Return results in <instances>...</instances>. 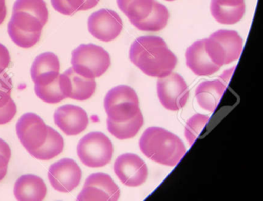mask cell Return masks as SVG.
I'll list each match as a JSON object with an SVG mask.
<instances>
[{
    "mask_svg": "<svg viewBox=\"0 0 263 201\" xmlns=\"http://www.w3.org/2000/svg\"><path fill=\"white\" fill-rule=\"evenodd\" d=\"M130 59L144 74L156 78L168 76L178 62L165 41L155 36L135 39L130 47Z\"/></svg>",
    "mask_w": 263,
    "mask_h": 201,
    "instance_id": "1",
    "label": "cell"
},
{
    "mask_svg": "<svg viewBox=\"0 0 263 201\" xmlns=\"http://www.w3.org/2000/svg\"><path fill=\"white\" fill-rule=\"evenodd\" d=\"M139 147L149 159L168 167H175L186 153L182 140L161 127L147 128L140 139Z\"/></svg>",
    "mask_w": 263,
    "mask_h": 201,
    "instance_id": "2",
    "label": "cell"
},
{
    "mask_svg": "<svg viewBox=\"0 0 263 201\" xmlns=\"http://www.w3.org/2000/svg\"><path fill=\"white\" fill-rule=\"evenodd\" d=\"M242 47V39L235 30H218L204 39L208 56L220 67L239 59Z\"/></svg>",
    "mask_w": 263,
    "mask_h": 201,
    "instance_id": "3",
    "label": "cell"
},
{
    "mask_svg": "<svg viewBox=\"0 0 263 201\" xmlns=\"http://www.w3.org/2000/svg\"><path fill=\"white\" fill-rule=\"evenodd\" d=\"M72 68L78 74L90 79L100 77L110 66L109 53L95 44H81L72 52Z\"/></svg>",
    "mask_w": 263,
    "mask_h": 201,
    "instance_id": "4",
    "label": "cell"
},
{
    "mask_svg": "<svg viewBox=\"0 0 263 201\" xmlns=\"http://www.w3.org/2000/svg\"><path fill=\"white\" fill-rule=\"evenodd\" d=\"M107 118L115 122L132 119L140 111L139 99L132 87L120 85L109 90L104 99Z\"/></svg>",
    "mask_w": 263,
    "mask_h": 201,
    "instance_id": "5",
    "label": "cell"
},
{
    "mask_svg": "<svg viewBox=\"0 0 263 201\" xmlns=\"http://www.w3.org/2000/svg\"><path fill=\"white\" fill-rule=\"evenodd\" d=\"M114 147L110 139L101 132H92L78 143L77 153L84 165L101 167L107 165L113 156Z\"/></svg>",
    "mask_w": 263,
    "mask_h": 201,
    "instance_id": "6",
    "label": "cell"
},
{
    "mask_svg": "<svg viewBox=\"0 0 263 201\" xmlns=\"http://www.w3.org/2000/svg\"><path fill=\"white\" fill-rule=\"evenodd\" d=\"M44 27L33 15L27 12L15 11L8 24V34L15 44L28 49L37 44Z\"/></svg>",
    "mask_w": 263,
    "mask_h": 201,
    "instance_id": "7",
    "label": "cell"
},
{
    "mask_svg": "<svg viewBox=\"0 0 263 201\" xmlns=\"http://www.w3.org/2000/svg\"><path fill=\"white\" fill-rule=\"evenodd\" d=\"M157 93L164 108L172 111L181 110L187 104L189 87L182 76L172 73L157 82Z\"/></svg>",
    "mask_w": 263,
    "mask_h": 201,
    "instance_id": "8",
    "label": "cell"
},
{
    "mask_svg": "<svg viewBox=\"0 0 263 201\" xmlns=\"http://www.w3.org/2000/svg\"><path fill=\"white\" fill-rule=\"evenodd\" d=\"M119 187L109 175L93 173L86 179L84 188L77 199L80 201H117L120 197Z\"/></svg>",
    "mask_w": 263,
    "mask_h": 201,
    "instance_id": "9",
    "label": "cell"
},
{
    "mask_svg": "<svg viewBox=\"0 0 263 201\" xmlns=\"http://www.w3.org/2000/svg\"><path fill=\"white\" fill-rule=\"evenodd\" d=\"M16 127L18 138L29 153L41 147L48 135V126L35 113L23 115Z\"/></svg>",
    "mask_w": 263,
    "mask_h": 201,
    "instance_id": "10",
    "label": "cell"
},
{
    "mask_svg": "<svg viewBox=\"0 0 263 201\" xmlns=\"http://www.w3.org/2000/svg\"><path fill=\"white\" fill-rule=\"evenodd\" d=\"M88 30L97 39L110 42L116 39L123 30V22L116 12L101 9L89 17Z\"/></svg>",
    "mask_w": 263,
    "mask_h": 201,
    "instance_id": "11",
    "label": "cell"
},
{
    "mask_svg": "<svg viewBox=\"0 0 263 201\" xmlns=\"http://www.w3.org/2000/svg\"><path fill=\"white\" fill-rule=\"evenodd\" d=\"M115 174L127 187H138L146 182L148 169L138 155L124 153L117 158L114 165Z\"/></svg>",
    "mask_w": 263,
    "mask_h": 201,
    "instance_id": "12",
    "label": "cell"
},
{
    "mask_svg": "<svg viewBox=\"0 0 263 201\" xmlns=\"http://www.w3.org/2000/svg\"><path fill=\"white\" fill-rule=\"evenodd\" d=\"M82 172L73 159L64 158L50 166L48 178L52 187L61 193L74 190L81 182Z\"/></svg>",
    "mask_w": 263,
    "mask_h": 201,
    "instance_id": "13",
    "label": "cell"
},
{
    "mask_svg": "<svg viewBox=\"0 0 263 201\" xmlns=\"http://www.w3.org/2000/svg\"><path fill=\"white\" fill-rule=\"evenodd\" d=\"M61 90L66 98L78 101L90 99L96 90L95 79L78 74L72 67L59 76Z\"/></svg>",
    "mask_w": 263,
    "mask_h": 201,
    "instance_id": "14",
    "label": "cell"
},
{
    "mask_svg": "<svg viewBox=\"0 0 263 201\" xmlns=\"http://www.w3.org/2000/svg\"><path fill=\"white\" fill-rule=\"evenodd\" d=\"M55 124L68 136L80 134L86 130L89 119L84 109L67 104L60 107L54 113Z\"/></svg>",
    "mask_w": 263,
    "mask_h": 201,
    "instance_id": "15",
    "label": "cell"
},
{
    "mask_svg": "<svg viewBox=\"0 0 263 201\" xmlns=\"http://www.w3.org/2000/svg\"><path fill=\"white\" fill-rule=\"evenodd\" d=\"M60 76V62L54 53H42L33 62L31 67V78L35 85H47Z\"/></svg>",
    "mask_w": 263,
    "mask_h": 201,
    "instance_id": "16",
    "label": "cell"
},
{
    "mask_svg": "<svg viewBox=\"0 0 263 201\" xmlns=\"http://www.w3.org/2000/svg\"><path fill=\"white\" fill-rule=\"evenodd\" d=\"M185 57L187 67L197 76H210L220 69L208 56L204 39L196 41L191 45L186 51Z\"/></svg>",
    "mask_w": 263,
    "mask_h": 201,
    "instance_id": "17",
    "label": "cell"
},
{
    "mask_svg": "<svg viewBox=\"0 0 263 201\" xmlns=\"http://www.w3.org/2000/svg\"><path fill=\"white\" fill-rule=\"evenodd\" d=\"M47 192L45 183L36 175H23L15 183V197L20 201L43 200Z\"/></svg>",
    "mask_w": 263,
    "mask_h": 201,
    "instance_id": "18",
    "label": "cell"
},
{
    "mask_svg": "<svg viewBox=\"0 0 263 201\" xmlns=\"http://www.w3.org/2000/svg\"><path fill=\"white\" fill-rule=\"evenodd\" d=\"M226 87L220 79L201 83L195 91L200 107L207 111H215L226 92Z\"/></svg>",
    "mask_w": 263,
    "mask_h": 201,
    "instance_id": "19",
    "label": "cell"
},
{
    "mask_svg": "<svg viewBox=\"0 0 263 201\" xmlns=\"http://www.w3.org/2000/svg\"><path fill=\"white\" fill-rule=\"evenodd\" d=\"M169 17L170 14L167 7L156 0H154L153 7L150 15L144 21L133 25L141 31L158 32L165 28Z\"/></svg>",
    "mask_w": 263,
    "mask_h": 201,
    "instance_id": "20",
    "label": "cell"
},
{
    "mask_svg": "<svg viewBox=\"0 0 263 201\" xmlns=\"http://www.w3.org/2000/svg\"><path fill=\"white\" fill-rule=\"evenodd\" d=\"M154 0H117L118 8L132 24L145 19L150 15Z\"/></svg>",
    "mask_w": 263,
    "mask_h": 201,
    "instance_id": "21",
    "label": "cell"
},
{
    "mask_svg": "<svg viewBox=\"0 0 263 201\" xmlns=\"http://www.w3.org/2000/svg\"><path fill=\"white\" fill-rule=\"evenodd\" d=\"M64 141L61 135L48 126V135L41 147L30 152V154L40 160H50L61 154L64 150Z\"/></svg>",
    "mask_w": 263,
    "mask_h": 201,
    "instance_id": "22",
    "label": "cell"
},
{
    "mask_svg": "<svg viewBox=\"0 0 263 201\" xmlns=\"http://www.w3.org/2000/svg\"><path fill=\"white\" fill-rule=\"evenodd\" d=\"M144 124L141 110L132 119L124 122H115L107 119V130L118 139H128L136 136Z\"/></svg>",
    "mask_w": 263,
    "mask_h": 201,
    "instance_id": "23",
    "label": "cell"
},
{
    "mask_svg": "<svg viewBox=\"0 0 263 201\" xmlns=\"http://www.w3.org/2000/svg\"><path fill=\"white\" fill-rule=\"evenodd\" d=\"M210 11L214 19L224 25H232L239 22L246 13V5L238 7H224L217 4L215 0L211 1Z\"/></svg>",
    "mask_w": 263,
    "mask_h": 201,
    "instance_id": "24",
    "label": "cell"
},
{
    "mask_svg": "<svg viewBox=\"0 0 263 201\" xmlns=\"http://www.w3.org/2000/svg\"><path fill=\"white\" fill-rule=\"evenodd\" d=\"M24 11L37 17L45 26L48 21L49 13L44 0H16L13 12Z\"/></svg>",
    "mask_w": 263,
    "mask_h": 201,
    "instance_id": "25",
    "label": "cell"
},
{
    "mask_svg": "<svg viewBox=\"0 0 263 201\" xmlns=\"http://www.w3.org/2000/svg\"><path fill=\"white\" fill-rule=\"evenodd\" d=\"M36 96L47 104H57L66 99L60 86L59 77L47 85H35Z\"/></svg>",
    "mask_w": 263,
    "mask_h": 201,
    "instance_id": "26",
    "label": "cell"
},
{
    "mask_svg": "<svg viewBox=\"0 0 263 201\" xmlns=\"http://www.w3.org/2000/svg\"><path fill=\"white\" fill-rule=\"evenodd\" d=\"M210 118L205 115L195 114L187 120L184 129V136L192 146L207 125Z\"/></svg>",
    "mask_w": 263,
    "mask_h": 201,
    "instance_id": "27",
    "label": "cell"
},
{
    "mask_svg": "<svg viewBox=\"0 0 263 201\" xmlns=\"http://www.w3.org/2000/svg\"><path fill=\"white\" fill-rule=\"evenodd\" d=\"M55 10L65 16H73L78 11L84 10V0H51Z\"/></svg>",
    "mask_w": 263,
    "mask_h": 201,
    "instance_id": "28",
    "label": "cell"
},
{
    "mask_svg": "<svg viewBox=\"0 0 263 201\" xmlns=\"http://www.w3.org/2000/svg\"><path fill=\"white\" fill-rule=\"evenodd\" d=\"M12 90L11 78L4 71L0 73V107L7 105L11 100Z\"/></svg>",
    "mask_w": 263,
    "mask_h": 201,
    "instance_id": "29",
    "label": "cell"
},
{
    "mask_svg": "<svg viewBox=\"0 0 263 201\" xmlns=\"http://www.w3.org/2000/svg\"><path fill=\"white\" fill-rule=\"evenodd\" d=\"M16 105L13 99H11L7 105L0 107V125L10 122L16 116Z\"/></svg>",
    "mask_w": 263,
    "mask_h": 201,
    "instance_id": "30",
    "label": "cell"
},
{
    "mask_svg": "<svg viewBox=\"0 0 263 201\" xmlns=\"http://www.w3.org/2000/svg\"><path fill=\"white\" fill-rule=\"evenodd\" d=\"M11 158V149L7 142L0 139V169L8 167Z\"/></svg>",
    "mask_w": 263,
    "mask_h": 201,
    "instance_id": "31",
    "label": "cell"
},
{
    "mask_svg": "<svg viewBox=\"0 0 263 201\" xmlns=\"http://www.w3.org/2000/svg\"><path fill=\"white\" fill-rule=\"evenodd\" d=\"M10 64V55L7 47L0 44V73H3Z\"/></svg>",
    "mask_w": 263,
    "mask_h": 201,
    "instance_id": "32",
    "label": "cell"
},
{
    "mask_svg": "<svg viewBox=\"0 0 263 201\" xmlns=\"http://www.w3.org/2000/svg\"><path fill=\"white\" fill-rule=\"evenodd\" d=\"M217 4L224 7H235L245 4V0H215Z\"/></svg>",
    "mask_w": 263,
    "mask_h": 201,
    "instance_id": "33",
    "label": "cell"
},
{
    "mask_svg": "<svg viewBox=\"0 0 263 201\" xmlns=\"http://www.w3.org/2000/svg\"><path fill=\"white\" fill-rule=\"evenodd\" d=\"M7 9L6 0H0V25L4 23L7 17Z\"/></svg>",
    "mask_w": 263,
    "mask_h": 201,
    "instance_id": "34",
    "label": "cell"
},
{
    "mask_svg": "<svg viewBox=\"0 0 263 201\" xmlns=\"http://www.w3.org/2000/svg\"><path fill=\"white\" fill-rule=\"evenodd\" d=\"M235 67H234L233 68H231L230 70H226V71L224 72L222 75L221 76V81L224 84V85L227 86L228 83H229V79H230L231 76L233 74L234 70H235Z\"/></svg>",
    "mask_w": 263,
    "mask_h": 201,
    "instance_id": "35",
    "label": "cell"
},
{
    "mask_svg": "<svg viewBox=\"0 0 263 201\" xmlns=\"http://www.w3.org/2000/svg\"><path fill=\"white\" fill-rule=\"evenodd\" d=\"M100 0H84V10H89L96 7Z\"/></svg>",
    "mask_w": 263,
    "mask_h": 201,
    "instance_id": "36",
    "label": "cell"
},
{
    "mask_svg": "<svg viewBox=\"0 0 263 201\" xmlns=\"http://www.w3.org/2000/svg\"><path fill=\"white\" fill-rule=\"evenodd\" d=\"M7 173V167L5 168L0 169V181L3 180L5 177Z\"/></svg>",
    "mask_w": 263,
    "mask_h": 201,
    "instance_id": "37",
    "label": "cell"
},
{
    "mask_svg": "<svg viewBox=\"0 0 263 201\" xmlns=\"http://www.w3.org/2000/svg\"><path fill=\"white\" fill-rule=\"evenodd\" d=\"M166 1H175V0H166Z\"/></svg>",
    "mask_w": 263,
    "mask_h": 201,
    "instance_id": "38",
    "label": "cell"
}]
</instances>
